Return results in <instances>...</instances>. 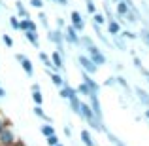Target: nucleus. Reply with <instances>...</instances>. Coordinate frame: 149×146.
<instances>
[{"label":"nucleus","mask_w":149,"mask_h":146,"mask_svg":"<svg viewBox=\"0 0 149 146\" xmlns=\"http://www.w3.org/2000/svg\"><path fill=\"white\" fill-rule=\"evenodd\" d=\"M79 139H81V142H83V146H96L95 140H93V135H91V131H89V129H81Z\"/></svg>","instance_id":"2eb2a0df"},{"label":"nucleus","mask_w":149,"mask_h":146,"mask_svg":"<svg viewBox=\"0 0 149 146\" xmlns=\"http://www.w3.org/2000/svg\"><path fill=\"white\" fill-rule=\"evenodd\" d=\"M143 116H146V120H147V121H149V108H147V110H146V112H143Z\"/></svg>","instance_id":"de8ad7c7"},{"label":"nucleus","mask_w":149,"mask_h":146,"mask_svg":"<svg viewBox=\"0 0 149 146\" xmlns=\"http://www.w3.org/2000/svg\"><path fill=\"white\" fill-rule=\"evenodd\" d=\"M15 8H17V17L19 19H26V17H29V11H26L25 4H23L21 0H17V2H15Z\"/></svg>","instance_id":"412c9836"},{"label":"nucleus","mask_w":149,"mask_h":146,"mask_svg":"<svg viewBox=\"0 0 149 146\" xmlns=\"http://www.w3.org/2000/svg\"><path fill=\"white\" fill-rule=\"evenodd\" d=\"M57 146H64V144H57Z\"/></svg>","instance_id":"8fccbe9b"},{"label":"nucleus","mask_w":149,"mask_h":146,"mask_svg":"<svg viewBox=\"0 0 149 146\" xmlns=\"http://www.w3.org/2000/svg\"><path fill=\"white\" fill-rule=\"evenodd\" d=\"M106 135H108V139H109V142H111L113 146H127V144H125V142H123V140H119V139H117V137H115V135H113V133H109V131H108V133H106Z\"/></svg>","instance_id":"c85d7f7f"},{"label":"nucleus","mask_w":149,"mask_h":146,"mask_svg":"<svg viewBox=\"0 0 149 146\" xmlns=\"http://www.w3.org/2000/svg\"><path fill=\"white\" fill-rule=\"evenodd\" d=\"M106 29H108V34H109V36H119L121 30H123V27H121L115 19H109V21L106 23Z\"/></svg>","instance_id":"9b49d317"},{"label":"nucleus","mask_w":149,"mask_h":146,"mask_svg":"<svg viewBox=\"0 0 149 146\" xmlns=\"http://www.w3.org/2000/svg\"><path fill=\"white\" fill-rule=\"evenodd\" d=\"M77 63L81 65V70H83V72H87L89 76H95V74L98 72V66H96L95 63L87 57V55H79V57H77Z\"/></svg>","instance_id":"39448f33"},{"label":"nucleus","mask_w":149,"mask_h":146,"mask_svg":"<svg viewBox=\"0 0 149 146\" xmlns=\"http://www.w3.org/2000/svg\"><path fill=\"white\" fill-rule=\"evenodd\" d=\"M70 25H72V27H74V29H76L79 34L85 30V21H83V15H81L77 10H74L72 13H70Z\"/></svg>","instance_id":"6e6552de"},{"label":"nucleus","mask_w":149,"mask_h":146,"mask_svg":"<svg viewBox=\"0 0 149 146\" xmlns=\"http://www.w3.org/2000/svg\"><path fill=\"white\" fill-rule=\"evenodd\" d=\"M85 8H87L89 15H95L96 13V4L93 2V0H85Z\"/></svg>","instance_id":"2f4dec72"},{"label":"nucleus","mask_w":149,"mask_h":146,"mask_svg":"<svg viewBox=\"0 0 149 146\" xmlns=\"http://www.w3.org/2000/svg\"><path fill=\"white\" fill-rule=\"evenodd\" d=\"M64 42H66V44H70V46L79 48V32H77L72 25H66L64 27Z\"/></svg>","instance_id":"0eeeda50"},{"label":"nucleus","mask_w":149,"mask_h":146,"mask_svg":"<svg viewBox=\"0 0 149 146\" xmlns=\"http://www.w3.org/2000/svg\"><path fill=\"white\" fill-rule=\"evenodd\" d=\"M38 57H40V61L44 63V66L47 68V72H53V63H51V55L45 53V51H38Z\"/></svg>","instance_id":"dca6fc26"},{"label":"nucleus","mask_w":149,"mask_h":146,"mask_svg":"<svg viewBox=\"0 0 149 146\" xmlns=\"http://www.w3.org/2000/svg\"><path fill=\"white\" fill-rule=\"evenodd\" d=\"M81 82H83V84L89 87L91 95H100V89H102V85H100V84H98V82H96L93 76H89L87 72H83V70H81Z\"/></svg>","instance_id":"20e7f679"},{"label":"nucleus","mask_w":149,"mask_h":146,"mask_svg":"<svg viewBox=\"0 0 149 146\" xmlns=\"http://www.w3.org/2000/svg\"><path fill=\"white\" fill-rule=\"evenodd\" d=\"M85 51H87V53H85V55H87V57L91 59V61L95 63V65L98 66V68H100V66H104L106 63H108V59H106V55H104V53H102V51H100V48H98V46H96V44L89 46V48L85 49Z\"/></svg>","instance_id":"f03ea898"},{"label":"nucleus","mask_w":149,"mask_h":146,"mask_svg":"<svg viewBox=\"0 0 149 146\" xmlns=\"http://www.w3.org/2000/svg\"><path fill=\"white\" fill-rule=\"evenodd\" d=\"M40 133L45 137V139H47V137H51V135H57L53 123H44V125H40Z\"/></svg>","instance_id":"aec40b11"},{"label":"nucleus","mask_w":149,"mask_h":146,"mask_svg":"<svg viewBox=\"0 0 149 146\" xmlns=\"http://www.w3.org/2000/svg\"><path fill=\"white\" fill-rule=\"evenodd\" d=\"M138 38H142V42L149 48V27H143L142 30H140V34H138Z\"/></svg>","instance_id":"a878e982"},{"label":"nucleus","mask_w":149,"mask_h":146,"mask_svg":"<svg viewBox=\"0 0 149 146\" xmlns=\"http://www.w3.org/2000/svg\"><path fill=\"white\" fill-rule=\"evenodd\" d=\"M89 106H91L93 114L98 121H104V114H102V104H100V95H89Z\"/></svg>","instance_id":"423d86ee"},{"label":"nucleus","mask_w":149,"mask_h":146,"mask_svg":"<svg viewBox=\"0 0 149 146\" xmlns=\"http://www.w3.org/2000/svg\"><path fill=\"white\" fill-rule=\"evenodd\" d=\"M47 40L49 42H53L55 44V51H58V53L64 57L66 55V49H64V30H58V29H55V30H47Z\"/></svg>","instance_id":"f257e3e1"},{"label":"nucleus","mask_w":149,"mask_h":146,"mask_svg":"<svg viewBox=\"0 0 149 146\" xmlns=\"http://www.w3.org/2000/svg\"><path fill=\"white\" fill-rule=\"evenodd\" d=\"M30 91H32V93L34 91H42V85L40 84H32V85H30Z\"/></svg>","instance_id":"37998d69"},{"label":"nucleus","mask_w":149,"mask_h":146,"mask_svg":"<svg viewBox=\"0 0 149 146\" xmlns=\"http://www.w3.org/2000/svg\"><path fill=\"white\" fill-rule=\"evenodd\" d=\"M70 93H72V85H70V84H64L61 89H58V97H61V99H68Z\"/></svg>","instance_id":"393cba45"},{"label":"nucleus","mask_w":149,"mask_h":146,"mask_svg":"<svg viewBox=\"0 0 149 146\" xmlns=\"http://www.w3.org/2000/svg\"><path fill=\"white\" fill-rule=\"evenodd\" d=\"M45 142H47V146H57V144H61L58 142V135H51L45 139Z\"/></svg>","instance_id":"c9c22d12"},{"label":"nucleus","mask_w":149,"mask_h":146,"mask_svg":"<svg viewBox=\"0 0 149 146\" xmlns=\"http://www.w3.org/2000/svg\"><path fill=\"white\" fill-rule=\"evenodd\" d=\"M111 38H113V44L111 46H115L119 51H127V40H125L121 34H119V36H111Z\"/></svg>","instance_id":"6ab92c4d"},{"label":"nucleus","mask_w":149,"mask_h":146,"mask_svg":"<svg viewBox=\"0 0 149 146\" xmlns=\"http://www.w3.org/2000/svg\"><path fill=\"white\" fill-rule=\"evenodd\" d=\"M111 2H119V0H111Z\"/></svg>","instance_id":"09e8293b"},{"label":"nucleus","mask_w":149,"mask_h":146,"mask_svg":"<svg viewBox=\"0 0 149 146\" xmlns=\"http://www.w3.org/2000/svg\"><path fill=\"white\" fill-rule=\"evenodd\" d=\"M76 91H77V95H83V97H89V95H91V91H89V87H87V85H85L83 84V82H81V84L79 85H77V87H76Z\"/></svg>","instance_id":"cd10ccee"},{"label":"nucleus","mask_w":149,"mask_h":146,"mask_svg":"<svg viewBox=\"0 0 149 146\" xmlns=\"http://www.w3.org/2000/svg\"><path fill=\"white\" fill-rule=\"evenodd\" d=\"M25 40L29 42L30 46H34V48H40V38H38V32H29V30H26V32H25Z\"/></svg>","instance_id":"a211bd4d"},{"label":"nucleus","mask_w":149,"mask_h":146,"mask_svg":"<svg viewBox=\"0 0 149 146\" xmlns=\"http://www.w3.org/2000/svg\"><path fill=\"white\" fill-rule=\"evenodd\" d=\"M17 142H19V139L11 127H6L0 133V146H17Z\"/></svg>","instance_id":"7ed1b4c3"},{"label":"nucleus","mask_w":149,"mask_h":146,"mask_svg":"<svg viewBox=\"0 0 149 146\" xmlns=\"http://www.w3.org/2000/svg\"><path fill=\"white\" fill-rule=\"evenodd\" d=\"M115 85H121V87L125 89V91H130V85H128V82H127V78L125 76H115Z\"/></svg>","instance_id":"b1692460"},{"label":"nucleus","mask_w":149,"mask_h":146,"mask_svg":"<svg viewBox=\"0 0 149 146\" xmlns=\"http://www.w3.org/2000/svg\"><path fill=\"white\" fill-rule=\"evenodd\" d=\"M8 97V93H6V89L2 87V85H0V99H6Z\"/></svg>","instance_id":"a18cd8bd"},{"label":"nucleus","mask_w":149,"mask_h":146,"mask_svg":"<svg viewBox=\"0 0 149 146\" xmlns=\"http://www.w3.org/2000/svg\"><path fill=\"white\" fill-rule=\"evenodd\" d=\"M29 2H30L32 8H36V10H40V11H42V8H44V0H29Z\"/></svg>","instance_id":"e433bc0d"},{"label":"nucleus","mask_w":149,"mask_h":146,"mask_svg":"<svg viewBox=\"0 0 149 146\" xmlns=\"http://www.w3.org/2000/svg\"><path fill=\"white\" fill-rule=\"evenodd\" d=\"M8 23H10V27H11L13 30H19V17H17V15H11Z\"/></svg>","instance_id":"473e14b6"},{"label":"nucleus","mask_w":149,"mask_h":146,"mask_svg":"<svg viewBox=\"0 0 149 146\" xmlns=\"http://www.w3.org/2000/svg\"><path fill=\"white\" fill-rule=\"evenodd\" d=\"M51 63H53V72H64V57H62L58 51L51 53Z\"/></svg>","instance_id":"9d476101"},{"label":"nucleus","mask_w":149,"mask_h":146,"mask_svg":"<svg viewBox=\"0 0 149 146\" xmlns=\"http://www.w3.org/2000/svg\"><path fill=\"white\" fill-rule=\"evenodd\" d=\"M32 101L36 106H44V93L42 91H34L32 93Z\"/></svg>","instance_id":"bb28decb"},{"label":"nucleus","mask_w":149,"mask_h":146,"mask_svg":"<svg viewBox=\"0 0 149 146\" xmlns=\"http://www.w3.org/2000/svg\"><path fill=\"white\" fill-rule=\"evenodd\" d=\"M64 135L68 137V139H72V127H70V125H64Z\"/></svg>","instance_id":"a19ab883"},{"label":"nucleus","mask_w":149,"mask_h":146,"mask_svg":"<svg viewBox=\"0 0 149 146\" xmlns=\"http://www.w3.org/2000/svg\"><path fill=\"white\" fill-rule=\"evenodd\" d=\"M49 76H51V84L55 85L57 89H61L62 85L66 84V80H64V76H62L61 72H49Z\"/></svg>","instance_id":"4468645a"},{"label":"nucleus","mask_w":149,"mask_h":146,"mask_svg":"<svg viewBox=\"0 0 149 146\" xmlns=\"http://www.w3.org/2000/svg\"><path fill=\"white\" fill-rule=\"evenodd\" d=\"M93 23H95V25H98V27H104L106 23H108V19H106V15H104V13L96 11V13L93 15Z\"/></svg>","instance_id":"5701e85b"},{"label":"nucleus","mask_w":149,"mask_h":146,"mask_svg":"<svg viewBox=\"0 0 149 146\" xmlns=\"http://www.w3.org/2000/svg\"><path fill=\"white\" fill-rule=\"evenodd\" d=\"M21 68L25 70V74H26L29 78H32V76H34V66H32V61H30L29 57H25V59L21 61Z\"/></svg>","instance_id":"f3484780"},{"label":"nucleus","mask_w":149,"mask_h":146,"mask_svg":"<svg viewBox=\"0 0 149 146\" xmlns=\"http://www.w3.org/2000/svg\"><path fill=\"white\" fill-rule=\"evenodd\" d=\"M104 85H108V87H111V85H115V78H108V80L104 82Z\"/></svg>","instance_id":"79ce46f5"},{"label":"nucleus","mask_w":149,"mask_h":146,"mask_svg":"<svg viewBox=\"0 0 149 146\" xmlns=\"http://www.w3.org/2000/svg\"><path fill=\"white\" fill-rule=\"evenodd\" d=\"M2 42L6 48H13V38L10 36V34H2Z\"/></svg>","instance_id":"72a5a7b5"},{"label":"nucleus","mask_w":149,"mask_h":146,"mask_svg":"<svg viewBox=\"0 0 149 146\" xmlns=\"http://www.w3.org/2000/svg\"><path fill=\"white\" fill-rule=\"evenodd\" d=\"M125 19H127L128 23H136V21L140 19V17H138V15L134 13V11H128V13H127V17H125Z\"/></svg>","instance_id":"4c0bfd02"},{"label":"nucleus","mask_w":149,"mask_h":146,"mask_svg":"<svg viewBox=\"0 0 149 146\" xmlns=\"http://www.w3.org/2000/svg\"><path fill=\"white\" fill-rule=\"evenodd\" d=\"M32 110H34V114H36V116L40 118V120H44L45 123H51V118L44 112V108H42V106H36V104H34V108H32Z\"/></svg>","instance_id":"4be33fe9"},{"label":"nucleus","mask_w":149,"mask_h":146,"mask_svg":"<svg viewBox=\"0 0 149 146\" xmlns=\"http://www.w3.org/2000/svg\"><path fill=\"white\" fill-rule=\"evenodd\" d=\"M121 36H123L125 40H136V38H138V34L132 32V30H127V29H125V30H121Z\"/></svg>","instance_id":"c756f323"},{"label":"nucleus","mask_w":149,"mask_h":146,"mask_svg":"<svg viewBox=\"0 0 149 146\" xmlns=\"http://www.w3.org/2000/svg\"><path fill=\"white\" fill-rule=\"evenodd\" d=\"M66 101L70 102V110H72L74 114H77V116H79V108H81V99H79V95H77L76 87H72V93H70V97L66 99Z\"/></svg>","instance_id":"1a4fd4ad"},{"label":"nucleus","mask_w":149,"mask_h":146,"mask_svg":"<svg viewBox=\"0 0 149 146\" xmlns=\"http://www.w3.org/2000/svg\"><path fill=\"white\" fill-rule=\"evenodd\" d=\"M130 11V8L127 6V2L125 0H119V2H115V17H127V13Z\"/></svg>","instance_id":"f8f14e48"},{"label":"nucleus","mask_w":149,"mask_h":146,"mask_svg":"<svg viewBox=\"0 0 149 146\" xmlns=\"http://www.w3.org/2000/svg\"><path fill=\"white\" fill-rule=\"evenodd\" d=\"M0 11H2V8H0Z\"/></svg>","instance_id":"603ef678"},{"label":"nucleus","mask_w":149,"mask_h":146,"mask_svg":"<svg viewBox=\"0 0 149 146\" xmlns=\"http://www.w3.org/2000/svg\"><path fill=\"white\" fill-rule=\"evenodd\" d=\"M25 57H26V55H23V53H15V61H17V63H21Z\"/></svg>","instance_id":"c03bdc74"},{"label":"nucleus","mask_w":149,"mask_h":146,"mask_svg":"<svg viewBox=\"0 0 149 146\" xmlns=\"http://www.w3.org/2000/svg\"><path fill=\"white\" fill-rule=\"evenodd\" d=\"M26 30H29V32H38V25H36V21H32V19H26ZM25 30V32H26Z\"/></svg>","instance_id":"7c9ffc66"},{"label":"nucleus","mask_w":149,"mask_h":146,"mask_svg":"<svg viewBox=\"0 0 149 146\" xmlns=\"http://www.w3.org/2000/svg\"><path fill=\"white\" fill-rule=\"evenodd\" d=\"M147 84H149V78H147Z\"/></svg>","instance_id":"3c124183"},{"label":"nucleus","mask_w":149,"mask_h":146,"mask_svg":"<svg viewBox=\"0 0 149 146\" xmlns=\"http://www.w3.org/2000/svg\"><path fill=\"white\" fill-rule=\"evenodd\" d=\"M55 23H57V29L58 30H64V19H62V17H57V19H55Z\"/></svg>","instance_id":"58836bf2"},{"label":"nucleus","mask_w":149,"mask_h":146,"mask_svg":"<svg viewBox=\"0 0 149 146\" xmlns=\"http://www.w3.org/2000/svg\"><path fill=\"white\" fill-rule=\"evenodd\" d=\"M38 19H40V25L44 27V29H47V30H49V25H47V17H45V13H44V11H40V13H38Z\"/></svg>","instance_id":"f704fd0d"},{"label":"nucleus","mask_w":149,"mask_h":146,"mask_svg":"<svg viewBox=\"0 0 149 146\" xmlns=\"http://www.w3.org/2000/svg\"><path fill=\"white\" fill-rule=\"evenodd\" d=\"M53 2H57V4H61V6H62V8H64V6H68V0H53Z\"/></svg>","instance_id":"49530a36"},{"label":"nucleus","mask_w":149,"mask_h":146,"mask_svg":"<svg viewBox=\"0 0 149 146\" xmlns=\"http://www.w3.org/2000/svg\"><path fill=\"white\" fill-rule=\"evenodd\" d=\"M134 93H136V97H138V101L142 102L146 108H149V93L146 91V89H142V87H138V85H136V87H134Z\"/></svg>","instance_id":"ddd939ff"},{"label":"nucleus","mask_w":149,"mask_h":146,"mask_svg":"<svg viewBox=\"0 0 149 146\" xmlns=\"http://www.w3.org/2000/svg\"><path fill=\"white\" fill-rule=\"evenodd\" d=\"M132 61H134V66H136V68H138V70H140V68H142V66H143V65H142V61H140V57H138V55H132Z\"/></svg>","instance_id":"ea45409f"}]
</instances>
